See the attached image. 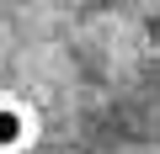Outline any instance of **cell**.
I'll use <instances>...</instances> for the list:
<instances>
[{
    "label": "cell",
    "instance_id": "1",
    "mask_svg": "<svg viewBox=\"0 0 160 154\" xmlns=\"http://www.w3.org/2000/svg\"><path fill=\"white\" fill-rule=\"evenodd\" d=\"M32 112L16 101V96H0V154H22L32 143Z\"/></svg>",
    "mask_w": 160,
    "mask_h": 154
}]
</instances>
